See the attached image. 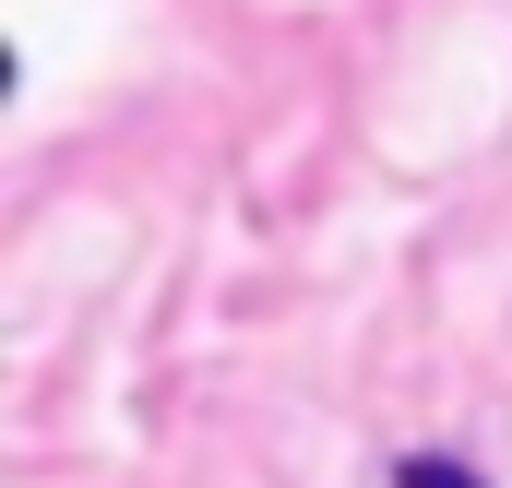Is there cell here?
Segmentation results:
<instances>
[{
    "label": "cell",
    "mask_w": 512,
    "mask_h": 488,
    "mask_svg": "<svg viewBox=\"0 0 512 488\" xmlns=\"http://www.w3.org/2000/svg\"><path fill=\"white\" fill-rule=\"evenodd\" d=\"M393 488H489V477H477V465H453V453H405Z\"/></svg>",
    "instance_id": "1"
}]
</instances>
